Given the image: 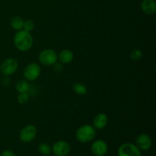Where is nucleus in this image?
Wrapping results in <instances>:
<instances>
[{"instance_id":"1","label":"nucleus","mask_w":156,"mask_h":156,"mask_svg":"<svg viewBox=\"0 0 156 156\" xmlns=\"http://www.w3.org/2000/svg\"><path fill=\"white\" fill-rule=\"evenodd\" d=\"M34 44V39L30 32L24 30H18L14 36V44L18 50L26 52L30 50Z\"/></svg>"},{"instance_id":"2","label":"nucleus","mask_w":156,"mask_h":156,"mask_svg":"<svg viewBox=\"0 0 156 156\" xmlns=\"http://www.w3.org/2000/svg\"><path fill=\"white\" fill-rule=\"evenodd\" d=\"M96 136V131L94 126L85 124L81 126L76 133V138L79 142L87 143L92 141Z\"/></svg>"},{"instance_id":"3","label":"nucleus","mask_w":156,"mask_h":156,"mask_svg":"<svg viewBox=\"0 0 156 156\" xmlns=\"http://www.w3.org/2000/svg\"><path fill=\"white\" fill-rule=\"evenodd\" d=\"M58 60V54L52 49H45L39 54V61L41 64L51 66Z\"/></svg>"},{"instance_id":"4","label":"nucleus","mask_w":156,"mask_h":156,"mask_svg":"<svg viewBox=\"0 0 156 156\" xmlns=\"http://www.w3.org/2000/svg\"><path fill=\"white\" fill-rule=\"evenodd\" d=\"M18 69V62L14 58H7L4 59L0 65V73L5 76L13 75Z\"/></svg>"},{"instance_id":"5","label":"nucleus","mask_w":156,"mask_h":156,"mask_svg":"<svg viewBox=\"0 0 156 156\" xmlns=\"http://www.w3.org/2000/svg\"><path fill=\"white\" fill-rule=\"evenodd\" d=\"M37 133V130L34 125H26L21 129L19 133L20 140L24 143H30L36 137Z\"/></svg>"},{"instance_id":"6","label":"nucleus","mask_w":156,"mask_h":156,"mask_svg":"<svg viewBox=\"0 0 156 156\" xmlns=\"http://www.w3.org/2000/svg\"><path fill=\"white\" fill-rule=\"evenodd\" d=\"M118 156H142L141 150L136 145L130 143L122 144L117 151Z\"/></svg>"},{"instance_id":"7","label":"nucleus","mask_w":156,"mask_h":156,"mask_svg":"<svg viewBox=\"0 0 156 156\" xmlns=\"http://www.w3.org/2000/svg\"><path fill=\"white\" fill-rule=\"evenodd\" d=\"M41 73V69L37 63L31 62L25 66L24 69V76L27 81L37 80L39 78Z\"/></svg>"},{"instance_id":"8","label":"nucleus","mask_w":156,"mask_h":156,"mask_svg":"<svg viewBox=\"0 0 156 156\" xmlns=\"http://www.w3.org/2000/svg\"><path fill=\"white\" fill-rule=\"evenodd\" d=\"M71 151L69 143L64 140L56 142L52 147V152L55 156H67Z\"/></svg>"},{"instance_id":"9","label":"nucleus","mask_w":156,"mask_h":156,"mask_svg":"<svg viewBox=\"0 0 156 156\" xmlns=\"http://www.w3.org/2000/svg\"><path fill=\"white\" fill-rule=\"evenodd\" d=\"M108 144L102 140H97L91 145V152L95 156H104L108 152Z\"/></svg>"},{"instance_id":"10","label":"nucleus","mask_w":156,"mask_h":156,"mask_svg":"<svg viewBox=\"0 0 156 156\" xmlns=\"http://www.w3.org/2000/svg\"><path fill=\"white\" fill-rule=\"evenodd\" d=\"M152 139L148 134L142 133L136 140V146L142 151H147L152 147Z\"/></svg>"},{"instance_id":"11","label":"nucleus","mask_w":156,"mask_h":156,"mask_svg":"<svg viewBox=\"0 0 156 156\" xmlns=\"http://www.w3.org/2000/svg\"><path fill=\"white\" fill-rule=\"evenodd\" d=\"M108 123V117L104 113H100L97 114L94 118L93 121V126L94 129H102L106 127L107 124Z\"/></svg>"},{"instance_id":"12","label":"nucleus","mask_w":156,"mask_h":156,"mask_svg":"<svg viewBox=\"0 0 156 156\" xmlns=\"http://www.w3.org/2000/svg\"><path fill=\"white\" fill-rule=\"evenodd\" d=\"M141 9L144 13L152 15L156 12V3L155 0H143Z\"/></svg>"},{"instance_id":"13","label":"nucleus","mask_w":156,"mask_h":156,"mask_svg":"<svg viewBox=\"0 0 156 156\" xmlns=\"http://www.w3.org/2000/svg\"><path fill=\"white\" fill-rule=\"evenodd\" d=\"M74 59V54L70 50H63L58 55V59L61 63L69 64Z\"/></svg>"},{"instance_id":"14","label":"nucleus","mask_w":156,"mask_h":156,"mask_svg":"<svg viewBox=\"0 0 156 156\" xmlns=\"http://www.w3.org/2000/svg\"><path fill=\"white\" fill-rule=\"evenodd\" d=\"M24 19L20 16H15L12 18L10 21V24L12 28L15 30H22L24 27Z\"/></svg>"},{"instance_id":"15","label":"nucleus","mask_w":156,"mask_h":156,"mask_svg":"<svg viewBox=\"0 0 156 156\" xmlns=\"http://www.w3.org/2000/svg\"><path fill=\"white\" fill-rule=\"evenodd\" d=\"M38 152L43 156H48L51 154L52 147L47 143H40L37 148Z\"/></svg>"},{"instance_id":"16","label":"nucleus","mask_w":156,"mask_h":156,"mask_svg":"<svg viewBox=\"0 0 156 156\" xmlns=\"http://www.w3.org/2000/svg\"><path fill=\"white\" fill-rule=\"evenodd\" d=\"M73 89L79 95H85L87 93V88L84 84L76 82L73 85Z\"/></svg>"},{"instance_id":"17","label":"nucleus","mask_w":156,"mask_h":156,"mask_svg":"<svg viewBox=\"0 0 156 156\" xmlns=\"http://www.w3.org/2000/svg\"><path fill=\"white\" fill-rule=\"evenodd\" d=\"M29 89V84L27 80H20L16 84V90L18 93L27 92Z\"/></svg>"},{"instance_id":"18","label":"nucleus","mask_w":156,"mask_h":156,"mask_svg":"<svg viewBox=\"0 0 156 156\" xmlns=\"http://www.w3.org/2000/svg\"><path fill=\"white\" fill-rule=\"evenodd\" d=\"M143 57V53L140 50L138 49H134L130 53V58L134 61L140 60Z\"/></svg>"},{"instance_id":"19","label":"nucleus","mask_w":156,"mask_h":156,"mask_svg":"<svg viewBox=\"0 0 156 156\" xmlns=\"http://www.w3.org/2000/svg\"><path fill=\"white\" fill-rule=\"evenodd\" d=\"M34 27H35L34 21H32V20H30V19L24 21V27H23V29H24V30L30 32V31H32L34 29Z\"/></svg>"},{"instance_id":"20","label":"nucleus","mask_w":156,"mask_h":156,"mask_svg":"<svg viewBox=\"0 0 156 156\" xmlns=\"http://www.w3.org/2000/svg\"><path fill=\"white\" fill-rule=\"evenodd\" d=\"M18 102L20 105H24L27 102H28L29 100V94L27 92L24 93H19L17 98Z\"/></svg>"},{"instance_id":"21","label":"nucleus","mask_w":156,"mask_h":156,"mask_svg":"<svg viewBox=\"0 0 156 156\" xmlns=\"http://www.w3.org/2000/svg\"><path fill=\"white\" fill-rule=\"evenodd\" d=\"M53 69L56 73H59L62 71V69H63V66H62V64L61 63V62H56L53 65Z\"/></svg>"},{"instance_id":"22","label":"nucleus","mask_w":156,"mask_h":156,"mask_svg":"<svg viewBox=\"0 0 156 156\" xmlns=\"http://www.w3.org/2000/svg\"><path fill=\"white\" fill-rule=\"evenodd\" d=\"M0 156H16L15 152L12 150H9V149H5V150L2 151L1 152V155Z\"/></svg>"},{"instance_id":"23","label":"nucleus","mask_w":156,"mask_h":156,"mask_svg":"<svg viewBox=\"0 0 156 156\" xmlns=\"http://www.w3.org/2000/svg\"><path fill=\"white\" fill-rule=\"evenodd\" d=\"M10 82H11L10 79H9L7 76H6V77H5L4 79H2V85H4V86H9V84H10Z\"/></svg>"}]
</instances>
